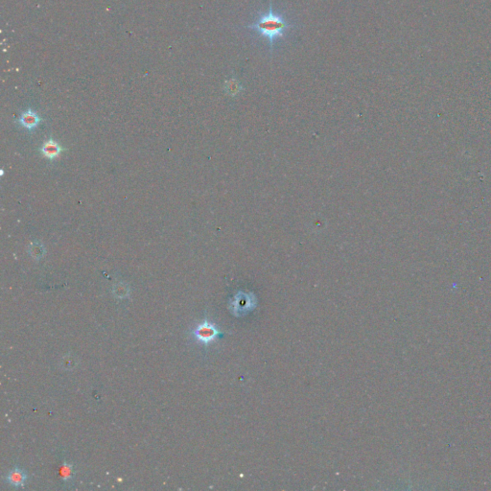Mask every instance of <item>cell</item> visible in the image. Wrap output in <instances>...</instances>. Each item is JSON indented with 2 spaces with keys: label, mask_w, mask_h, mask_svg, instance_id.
I'll list each match as a JSON object with an SVG mask.
<instances>
[{
  "label": "cell",
  "mask_w": 491,
  "mask_h": 491,
  "mask_svg": "<svg viewBox=\"0 0 491 491\" xmlns=\"http://www.w3.org/2000/svg\"><path fill=\"white\" fill-rule=\"evenodd\" d=\"M246 28L253 30L261 37H264L268 41L270 52L273 53L275 44L283 38L288 31L296 28V24L290 22L284 15L276 12L272 0H270L268 12L259 13L255 20L246 25Z\"/></svg>",
  "instance_id": "obj_1"
},
{
  "label": "cell",
  "mask_w": 491,
  "mask_h": 491,
  "mask_svg": "<svg viewBox=\"0 0 491 491\" xmlns=\"http://www.w3.org/2000/svg\"><path fill=\"white\" fill-rule=\"evenodd\" d=\"M195 340L205 347H209L216 340L224 337L225 333L220 330L217 324L209 319L200 322L192 332Z\"/></svg>",
  "instance_id": "obj_2"
},
{
  "label": "cell",
  "mask_w": 491,
  "mask_h": 491,
  "mask_svg": "<svg viewBox=\"0 0 491 491\" xmlns=\"http://www.w3.org/2000/svg\"><path fill=\"white\" fill-rule=\"evenodd\" d=\"M256 305V299L253 295L238 293L229 302V310L235 316H246L251 312Z\"/></svg>",
  "instance_id": "obj_3"
},
{
  "label": "cell",
  "mask_w": 491,
  "mask_h": 491,
  "mask_svg": "<svg viewBox=\"0 0 491 491\" xmlns=\"http://www.w3.org/2000/svg\"><path fill=\"white\" fill-rule=\"evenodd\" d=\"M41 121L42 118L35 112V110H33L32 108H28L27 110L21 113L19 118L16 120V123L18 126L22 127L23 129L27 130L28 132H33L41 123Z\"/></svg>",
  "instance_id": "obj_4"
},
{
  "label": "cell",
  "mask_w": 491,
  "mask_h": 491,
  "mask_svg": "<svg viewBox=\"0 0 491 491\" xmlns=\"http://www.w3.org/2000/svg\"><path fill=\"white\" fill-rule=\"evenodd\" d=\"M64 151H65V149L60 145V143L57 142L56 140H54L52 138H50L49 140L44 141L43 144L41 145V147L39 148L40 154L45 158H47L49 160H54Z\"/></svg>",
  "instance_id": "obj_5"
},
{
  "label": "cell",
  "mask_w": 491,
  "mask_h": 491,
  "mask_svg": "<svg viewBox=\"0 0 491 491\" xmlns=\"http://www.w3.org/2000/svg\"><path fill=\"white\" fill-rule=\"evenodd\" d=\"M6 479H7L8 484L11 487L18 489V488H22L25 486L29 477L23 469L16 467V468L10 470Z\"/></svg>",
  "instance_id": "obj_6"
},
{
  "label": "cell",
  "mask_w": 491,
  "mask_h": 491,
  "mask_svg": "<svg viewBox=\"0 0 491 491\" xmlns=\"http://www.w3.org/2000/svg\"><path fill=\"white\" fill-rule=\"evenodd\" d=\"M74 475H75V470H74V466H73L72 462L68 461V460H64L63 464L61 466V469H60V476H61L62 481L65 483H70L71 482V480L74 478Z\"/></svg>",
  "instance_id": "obj_7"
},
{
  "label": "cell",
  "mask_w": 491,
  "mask_h": 491,
  "mask_svg": "<svg viewBox=\"0 0 491 491\" xmlns=\"http://www.w3.org/2000/svg\"><path fill=\"white\" fill-rule=\"evenodd\" d=\"M29 255L35 260H40L45 254L44 246L40 242H33L27 249Z\"/></svg>",
  "instance_id": "obj_8"
},
{
  "label": "cell",
  "mask_w": 491,
  "mask_h": 491,
  "mask_svg": "<svg viewBox=\"0 0 491 491\" xmlns=\"http://www.w3.org/2000/svg\"><path fill=\"white\" fill-rule=\"evenodd\" d=\"M113 294L117 298H124L129 295V288L123 283H118L113 288Z\"/></svg>",
  "instance_id": "obj_9"
}]
</instances>
